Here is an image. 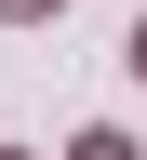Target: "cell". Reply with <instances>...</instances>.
<instances>
[{
    "mask_svg": "<svg viewBox=\"0 0 147 160\" xmlns=\"http://www.w3.org/2000/svg\"><path fill=\"white\" fill-rule=\"evenodd\" d=\"M67 160H134V147H120V133H80V147H67Z\"/></svg>",
    "mask_w": 147,
    "mask_h": 160,
    "instance_id": "obj_1",
    "label": "cell"
},
{
    "mask_svg": "<svg viewBox=\"0 0 147 160\" xmlns=\"http://www.w3.org/2000/svg\"><path fill=\"white\" fill-rule=\"evenodd\" d=\"M0 13H13V27H40V13H67V0H0Z\"/></svg>",
    "mask_w": 147,
    "mask_h": 160,
    "instance_id": "obj_2",
    "label": "cell"
},
{
    "mask_svg": "<svg viewBox=\"0 0 147 160\" xmlns=\"http://www.w3.org/2000/svg\"><path fill=\"white\" fill-rule=\"evenodd\" d=\"M134 80H147V27H134Z\"/></svg>",
    "mask_w": 147,
    "mask_h": 160,
    "instance_id": "obj_3",
    "label": "cell"
}]
</instances>
